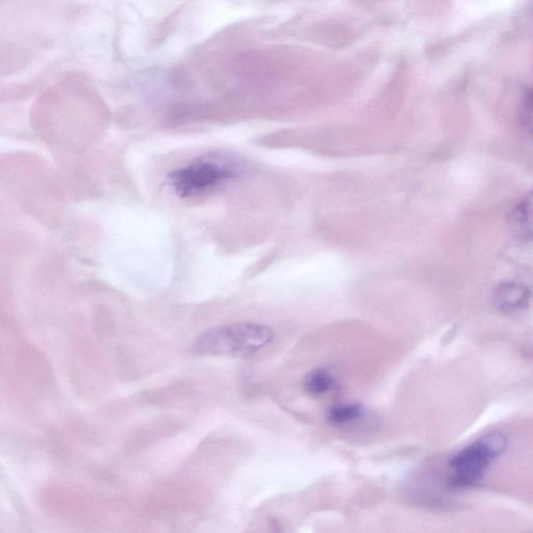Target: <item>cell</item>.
<instances>
[{"instance_id": "cell-1", "label": "cell", "mask_w": 533, "mask_h": 533, "mask_svg": "<svg viewBox=\"0 0 533 533\" xmlns=\"http://www.w3.org/2000/svg\"><path fill=\"white\" fill-rule=\"evenodd\" d=\"M274 334L268 326L236 323L212 328L194 342L192 350L209 357L245 358L272 342Z\"/></svg>"}, {"instance_id": "cell-5", "label": "cell", "mask_w": 533, "mask_h": 533, "mask_svg": "<svg viewBox=\"0 0 533 533\" xmlns=\"http://www.w3.org/2000/svg\"><path fill=\"white\" fill-rule=\"evenodd\" d=\"M510 224L515 236L527 242L532 236V196H524L515 206L510 216Z\"/></svg>"}, {"instance_id": "cell-7", "label": "cell", "mask_w": 533, "mask_h": 533, "mask_svg": "<svg viewBox=\"0 0 533 533\" xmlns=\"http://www.w3.org/2000/svg\"><path fill=\"white\" fill-rule=\"evenodd\" d=\"M363 414V408L359 404H343L334 406L329 411L327 419L335 425H344L359 419Z\"/></svg>"}, {"instance_id": "cell-4", "label": "cell", "mask_w": 533, "mask_h": 533, "mask_svg": "<svg viewBox=\"0 0 533 533\" xmlns=\"http://www.w3.org/2000/svg\"><path fill=\"white\" fill-rule=\"evenodd\" d=\"M530 292L519 284H504L496 292V306L506 315H516L529 306Z\"/></svg>"}, {"instance_id": "cell-3", "label": "cell", "mask_w": 533, "mask_h": 533, "mask_svg": "<svg viewBox=\"0 0 533 533\" xmlns=\"http://www.w3.org/2000/svg\"><path fill=\"white\" fill-rule=\"evenodd\" d=\"M236 176L232 165L211 159H199L169 174L177 195L187 198L207 194Z\"/></svg>"}, {"instance_id": "cell-2", "label": "cell", "mask_w": 533, "mask_h": 533, "mask_svg": "<svg viewBox=\"0 0 533 533\" xmlns=\"http://www.w3.org/2000/svg\"><path fill=\"white\" fill-rule=\"evenodd\" d=\"M507 447L501 433H491L454 455L450 467L454 471L450 485L455 489L472 487Z\"/></svg>"}, {"instance_id": "cell-6", "label": "cell", "mask_w": 533, "mask_h": 533, "mask_svg": "<svg viewBox=\"0 0 533 533\" xmlns=\"http://www.w3.org/2000/svg\"><path fill=\"white\" fill-rule=\"evenodd\" d=\"M336 387L335 377L325 369H316L304 379V388L314 396L325 395L334 391Z\"/></svg>"}, {"instance_id": "cell-8", "label": "cell", "mask_w": 533, "mask_h": 533, "mask_svg": "<svg viewBox=\"0 0 533 533\" xmlns=\"http://www.w3.org/2000/svg\"><path fill=\"white\" fill-rule=\"evenodd\" d=\"M521 122L523 124V128L528 131L529 135H531V124H532V95L529 91L523 100V109L521 113Z\"/></svg>"}]
</instances>
